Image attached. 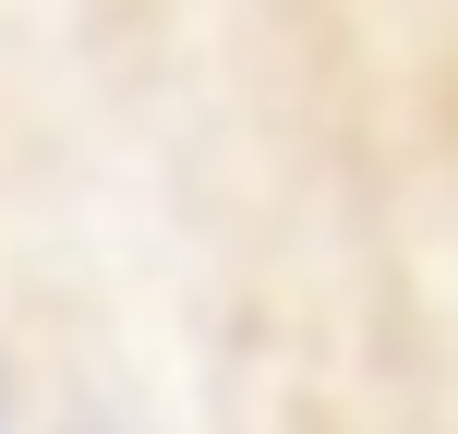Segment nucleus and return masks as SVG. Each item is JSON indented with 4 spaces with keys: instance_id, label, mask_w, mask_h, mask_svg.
<instances>
[{
    "instance_id": "obj_1",
    "label": "nucleus",
    "mask_w": 458,
    "mask_h": 434,
    "mask_svg": "<svg viewBox=\"0 0 458 434\" xmlns=\"http://www.w3.org/2000/svg\"><path fill=\"white\" fill-rule=\"evenodd\" d=\"M0 434H13V411H0Z\"/></svg>"
}]
</instances>
